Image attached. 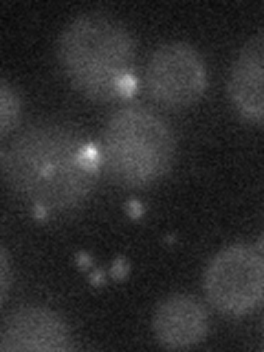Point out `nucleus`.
Returning <instances> with one entry per match:
<instances>
[{"instance_id": "1", "label": "nucleus", "mask_w": 264, "mask_h": 352, "mask_svg": "<svg viewBox=\"0 0 264 352\" xmlns=\"http://www.w3.org/2000/svg\"><path fill=\"white\" fill-rule=\"evenodd\" d=\"M7 185L49 212L80 207L99 176V154L71 126L40 121L18 132L3 152Z\"/></svg>"}, {"instance_id": "2", "label": "nucleus", "mask_w": 264, "mask_h": 352, "mask_svg": "<svg viewBox=\"0 0 264 352\" xmlns=\"http://www.w3.org/2000/svg\"><path fill=\"white\" fill-rule=\"evenodd\" d=\"M58 60L77 91L110 102L132 86L135 38L119 18L86 11L62 29Z\"/></svg>"}, {"instance_id": "3", "label": "nucleus", "mask_w": 264, "mask_h": 352, "mask_svg": "<svg viewBox=\"0 0 264 352\" xmlns=\"http://www.w3.org/2000/svg\"><path fill=\"white\" fill-rule=\"evenodd\" d=\"M99 165L126 187H146L172 170L176 139L170 126L143 106L119 108L102 132Z\"/></svg>"}, {"instance_id": "4", "label": "nucleus", "mask_w": 264, "mask_h": 352, "mask_svg": "<svg viewBox=\"0 0 264 352\" xmlns=\"http://www.w3.org/2000/svg\"><path fill=\"white\" fill-rule=\"evenodd\" d=\"M205 293L225 315H247L262 302L264 253L262 245L236 242L220 249L205 269Z\"/></svg>"}, {"instance_id": "5", "label": "nucleus", "mask_w": 264, "mask_h": 352, "mask_svg": "<svg viewBox=\"0 0 264 352\" xmlns=\"http://www.w3.org/2000/svg\"><path fill=\"white\" fill-rule=\"evenodd\" d=\"M143 86L165 108L196 104L207 86L205 62L192 44L168 42L154 49L143 71Z\"/></svg>"}, {"instance_id": "6", "label": "nucleus", "mask_w": 264, "mask_h": 352, "mask_svg": "<svg viewBox=\"0 0 264 352\" xmlns=\"http://www.w3.org/2000/svg\"><path fill=\"white\" fill-rule=\"evenodd\" d=\"M71 346L69 324L47 306H22L0 328L3 352H64Z\"/></svg>"}, {"instance_id": "7", "label": "nucleus", "mask_w": 264, "mask_h": 352, "mask_svg": "<svg viewBox=\"0 0 264 352\" xmlns=\"http://www.w3.org/2000/svg\"><path fill=\"white\" fill-rule=\"evenodd\" d=\"M154 337L161 346L183 350L192 348L207 337L209 315L205 304L194 295H170L157 306L152 317Z\"/></svg>"}, {"instance_id": "8", "label": "nucleus", "mask_w": 264, "mask_h": 352, "mask_svg": "<svg viewBox=\"0 0 264 352\" xmlns=\"http://www.w3.org/2000/svg\"><path fill=\"white\" fill-rule=\"evenodd\" d=\"M262 73H264V36L262 31H258L256 36H251L245 42V47L236 55L227 82L231 104L238 110V115L253 126H260L264 119Z\"/></svg>"}, {"instance_id": "9", "label": "nucleus", "mask_w": 264, "mask_h": 352, "mask_svg": "<svg viewBox=\"0 0 264 352\" xmlns=\"http://www.w3.org/2000/svg\"><path fill=\"white\" fill-rule=\"evenodd\" d=\"M22 117V97L18 88L0 77V135H7L20 124Z\"/></svg>"}, {"instance_id": "10", "label": "nucleus", "mask_w": 264, "mask_h": 352, "mask_svg": "<svg viewBox=\"0 0 264 352\" xmlns=\"http://www.w3.org/2000/svg\"><path fill=\"white\" fill-rule=\"evenodd\" d=\"M11 286V260L7 249L0 245V302L5 300Z\"/></svg>"}]
</instances>
